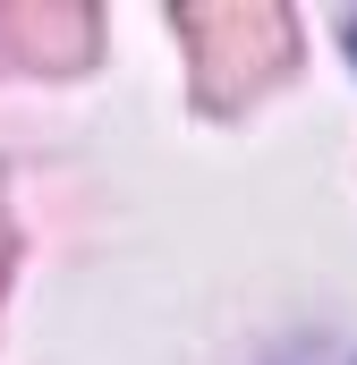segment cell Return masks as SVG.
Returning a JSON list of instances; mask_svg holds the SVG:
<instances>
[{
    "label": "cell",
    "instance_id": "cell-1",
    "mask_svg": "<svg viewBox=\"0 0 357 365\" xmlns=\"http://www.w3.org/2000/svg\"><path fill=\"white\" fill-rule=\"evenodd\" d=\"M178 43L196 51V102L204 110H238L289 68L298 26L272 0H221V9H178Z\"/></svg>",
    "mask_w": 357,
    "mask_h": 365
},
{
    "label": "cell",
    "instance_id": "cell-2",
    "mask_svg": "<svg viewBox=\"0 0 357 365\" xmlns=\"http://www.w3.org/2000/svg\"><path fill=\"white\" fill-rule=\"evenodd\" d=\"M0 51L26 68H77L94 51V17L86 9H0Z\"/></svg>",
    "mask_w": 357,
    "mask_h": 365
},
{
    "label": "cell",
    "instance_id": "cell-3",
    "mask_svg": "<svg viewBox=\"0 0 357 365\" xmlns=\"http://www.w3.org/2000/svg\"><path fill=\"white\" fill-rule=\"evenodd\" d=\"M0 272H9V221H0Z\"/></svg>",
    "mask_w": 357,
    "mask_h": 365
},
{
    "label": "cell",
    "instance_id": "cell-4",
    "mask_svg": "<svg viewBox=\"0 0 357 365\" xmlns=\"http://www.w3.org/2000/svg\"><path fill=\"white\" fill-rule=\"evenodd\" d=\"M349 43H357V26H349Z\"/></svg>",
    "mask_w": 357,
    "mask_h": 365
}]
</instances>
